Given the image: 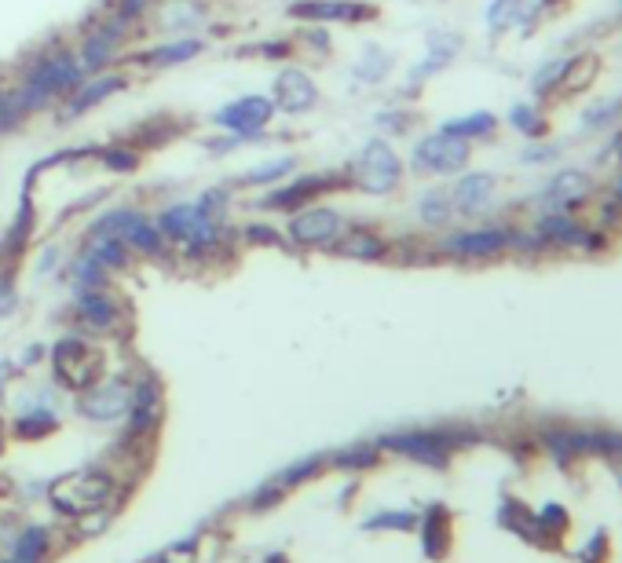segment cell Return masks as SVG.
Masks as SVG:
<instances>
[{
	"label": "cell",
	"instance_id": "cell-1",
	"mask_svg": "<svg viewBox=\"0 0 622 563\" xmlns=\"http://www.w3.org/2000/svg\"><path fill=\"white\" fill-rule=\"evenodd\" d=\"M81 81H85V70L77 63V52L55 48V52L33 55L15 88H19V96L26 99L30 114H37V110L52 107L55 99H66Z\"/></svg>",
	"mask_w": 622,
	"mask_h": 563
},
{
	"label": "cell",
	"instance_id": "cell-2",
	"mask_svg": "<svg viewBox=\"0 0 622 563\" xmlns=\"http://www.w3.org/2000/svg\"><path fill=\"white\" fill-rule=\"evenodd\" d=\"M348 183L359 187L363 194H392L403 183V161L392 150L388 139H366L359 154L352 158Z\"/></svg>",
	"mask_w": 622,
	"mask_h": 563
},
{
	"label": "cell",
	"instance_id": "cell-3",
	"mask_svg": "<svg viewBox=\"0 0 622 563\" xmlns=\"http://www.w3.org/2000/svg\"><path fill=\"white\" fill-rule=\"evenodd\" d=\"M472 158L469 139L447 136V132H432L421 136L410 150V172L418 176H458Z\"/></svg>",
	"mask_w": 622,
	"mask_h": 563
},
{
	"label": "cell",
	"instance_id": "cell-4",
	"mask_svg": "<svg viewBox=\"0 0 622 563\" xmlns=\"http://www.w3.org/2000/svg\"><path fill=\"white\" fill-rule=\"evenodd\" d=\"M110 494H114V479L107 472H96V468H81V472L59 479L52 487L55 509L70 512V516H92L107 505Z\"/></svg>",
	"mask_w": 622,
	"mask_h": 563
},
{
	"label": "cell",
	"instance_id": "cell-5",
	"mask_svg": "<svg viewBox=\"0 0 622 563\" xmlns=\"http://www.w3.org/2000/svg\"><path fill=\"white\" fill-rule=\"evenodd\" d=\"M52 366L59 384H66L70 392H88L103 373V355L96 344H88L81 337H63L52 348Z\"/></svg>",
	"mask_w": 622,
	"mask_h": 563
},
{
	"label": "cell",
	"instance_id": "cell-6",
	"mask_svg": "<svg viewBox=\"0 0 622 563\" xmlns=\"http://www.w3.org/2000/svg\"><path fill=\"white\" fill-rule=\"evenodd\" d=\"M344 216L330 205H304L290 216L286 234L297 249H333L337 238L344 234Z\"/></svg>",
	"mask_w": 622,
	"mask_h": 563
},
{
	"label": "cell",
	"instance_id": "cell-7",
	"mask_svg": "<svg viewBox=\"0 0 622 563\" xmlns=\"http://www.w3.org/2000/svg\"><path fill=\"white\" fill-rule=\"evenodd\" d=\"M513 227L505 224H487V227H469V231H454L443 238L440 253L454 256V260H494L513 249Z\"/></svg>",
	"mask_w": 622,
	"mask_h": 563
},
{
	"label": "cell",
	"instance_id": "cell-8",
	"mask_svg": "<svg viewBox=\"0 0 622 563\" xmlns=\"http://www.w3.org/2000/svg\"><path fill=\"white\" fill-rule=\"evenodd\" d=\"M125 37H129V22H121L118 15L103 19L96 30H88L81 48H77V63H81V70H85V74H103V70L118 59Z\"/></svg>",
	"mask_w": 622,
	"mask_h": 563
},
{
	"label": "cell",
	"instance_id": "cell-9",
	"mask_svg": "<svg viewBox=\"0 0 622 563\" xmlns=\"http://www.w3.org/2000/svg\"><path fill=\"white\" fill-rule=\"evenodd\" d=\"M271 117H275V103H271V96H242V99H231L227 107L216 110V125L227 128L231 136H242L249 143V139H257L264 128L271 125Z\"/></svg>",
	"mask_w": 622,
	"mask_h": 563
},
{
	"label": "cell",
	"instance_id": "cell-10",
	"mask_svg": "<svg viewBox=\"0 0 622 563\" xmlns=\"http://www.w3.org/2000/svg\"><path fill=\"white\" fill-rule=\"evenodd\" d=\"M344 183H348V176H330V172H304L301 180L290 183V187L268 191V198H260L257 209H268V213H275V209L297 213V209L311 205L315 198H322L326 191H333V187H344Z\"/></svg>",
	"mask_w": 622,
	"mask_h": 563
},
{
	"label": "cell",
	"instance_id": "cell-11",
	"mask_svg": "<svg viewBox=\"0 0 622 563\" xmlns=\"http://www.w3.org/2000/svg\"><path fill=\"white\" fill-rule=\"evenodd\" d=\"M597 191V180H593L590 172L582 169H560L553 180L546 183V191H542V209L546 213H571V209H579L586 205Z\"/></svg>",
	"mask_w": 622,
	"mask_h": 563
},
{
	"label": "cell",
	"instance_id": "cell-12",
	"mask_svg": "<svg viewBox=\"0 0 622 563\" xmlns=\"http://www.w3.org/2000/svg\"><path fill=\"white\" fill-rule=\"evenodd\" d=\"M271 103H275V110H282V114H308V110L319 103V85L311 81L308 70L286 66V70L275 77Z\"/></svg>",
	"mask_w": 622,
	"mask_h": 563
},
{
	"label": "cell",
	"instance_id": "cell-13",
	"mask_svg": "<svg viewBox=\"0 0 622 563\" xmlns=\"http://www.w3.org/2000/svg\"><path fill=\"white\" fill-rule=\"evenodd\" d=\"M293 19L304 22H363V19H377L374 4H363V0H297L290 4Z\"/></svg>",
	"mask_w": 622,
	"mask_h": 563
},
{
	"label": "cell",
	"instance_id": "cell-14",
	"mask_svg": "<svg viewBox=\"0 0 622 563\" xmlns=\"http://www.w3.org/2000/svg\"><path fill=\"white\" fill-rule=\"evenodd\" d=\"M494 191H498V180H494L491 172H465L462 180L454 183V191H451L454 216H483V213H491Z\"/></svg>",
	"mask_w": 622,
	"mask_h": 563
},
{
	"label": "cell",
	"instance_id": "cell-15",
	"mask_svg": "<svg viewBox=\"0 0 622 563\" xmlns=\"http://www.w3.org/2000/svg\"><path fill=\"white\" fill-rule=\"evenodd\" d=\"M132 406V388L125 381H107V384H92L81 403V414L92 417V421H118V417L129 414Z\"/></svg>",
	"mask_w": 622,
	"mask_h": 563
},
{
	"label": "cell",
	"instance_id": "cell-16",
	"mask_svg": "<svg viewBox=\"0 0 622 563\" xmlns=\"http://www.w3.org/2000/svg\"><path fill=\"white\" fill-rule=\"evenodd\" d=\"M531 231L542 242V249H582L590 238V231L579 220H571V213H542Z\"/></svg>",
	"mask_w": 622,
	"mask_h": 563
},
{
	"label": "cell",
	"instance_id": "cell-17",
	"mask_svg": "<svg viewBox=\"0 0 622 563\" xmlns=\"http://www.w3.org/2000/svg\"><path fill=\"white\" fill-rule=\"evenodd\" d=\"M77 315H81V326L92 330V333H107L121 322L118 300L110 297L107 289H88V293H77Z\"/></svg>",
	"mask_w": 622,
	"mask_h": 563
},
{
	"label": "cell",
	"instance_id": "cell-18",
	"mask_svg": "<svg viewBox=\"0 0 622 563\" xmlns=\"http://www.w3.org/2000/svg\"><path fill=\"white\" fill-rule=\"evenodd\" d=\"M121 88H129V77H121V74H99V77H92V81H81V85L66 96V110H70V117L85 114L88 107H99V103H107L110 96H118Z\"/></svg>",
	"mask_w": 622,
	"mask_h": 563
},
{
	"label": "cell",
	"instance_id": "cell-19",
	"mask_svg": "<svg viewBox=\"0 0 622 563\" xmlns=\"http://www.w3.org/2000/svg\"><path fill=\"white\" fill-rule=\"evenodd\" d=\"M546 8V0H494L487 8V33L498 37L509 26H527L538 19V11Z\"/></svg>",
	"mask_w": 622,
	"mask_h": 563
},
{
	"label": "cell",
	"instance_id": "cell-20",
	"mask_svg": "<svg viewBox=\"0 0 622 563\" xmlns=\"http://www.w3.org/2000/svg\"><path fill=\"white\" fill-rule=\"evenodd\" d=\"M333 249L341 256H352V260H385L388 256V242L374 227H344Z\"/></svg>",
	"mask_w": 622,
	"mask_h": 563
},
{
	"label": "cell",
	"instance_id": "cell-21",
	"mask_svg": "<svg viewBox=\"0 0 622 563\" xmlns=\"http://www.w3.org/2000/svg\"><path fill=\"white\" fill-rule=\"evenodd\" d=\"M385 447L392 450H403L407 457H418L425 465H443L447 454H451V443L443 436H432V432H410V436H396L388 439Z\"/></svg>",
	"mask_w": 622,
	"mask_h": 563
},
{
	"label": "cell",
	"instance_id": "cell-22",
	"mask_svg": "<svg viewBox=\"0 0 622 563\" xmlns=\"http://www.w3.org/2000/svg\"><path fill=\"white\" fill-rule=\"evenodd\" d=\"M458 48H462V41H458L454 33H432V37H429V55H425V63L410 70V81H414V85H421V81H425L429 74H440L443 66L454 63Z\"/></svg>",
	"mask_w": 622,
	"mask_h": 563
},
{
	"label": "cell",
	"instance_id": "cell-23",
	"mask_svg": "<svg viewBox=\"0 0 622 563\" xmlns=\"http://www.w3.org/2000/svg\"><path fill=\"white\" fill-rule=\"evenodd\" d=\"M440 132H447V136H458V139H491L494 132H498V117L491 114V110H472V114L465 117H454V121H443Z\"/></svg>",
	"mask_w": 622,
	"mask_h": 563
},
{
	"label": "cell",
	"instance_id": "cell-24",
	"mask_svg": "<svg viewBox=\"0 0 622 563\" xmlns=\"http://www.w3.org/2000/svg\"><path fill=\"white\" fill-rule=\"evenodd\" d=\"M198 52H202V41H194V37H180V41L161 44V48H151L147 55H140V63L154 66V70H165V66L191 63Z\"/></svg>",
	"mask_w": 622,
	"mask_h": 563
},
{
	"label": "cell",
	"instance_id": "cell-25",
	"mask_svg": "<svg viewBox=\"0 0 622 563\" xmlns=\"http://www.w3.org/2000/svg\"><path fill=\"white\" fill-rule=\"evenodd\" d=\"M418 220L429 231H443L454 220V202L451 191H425L418 198Z\"/></svg>",
	"mask_w": 622,
	"mask_h": 563
},
{
	"label": "cell",
	"instance_id": "cell-26",
	"mask_svg": "<svg viewBox=\"0 0 622 563\" xmlns=\"http://www.w3.org/2000/svg\"><path fill=\"white\" fill-rule=\"evenodd\" d=\"M158 19V26H165V30H191V26H198L205 19V8L198 0H169L158 11Z\"/></svg>",
	"mask_w": 622,
	"mask_h": 563
},
{
	"label": "cell",
	"instance_id": "cell-27",
	"mask_svg": "<svg viewBox=\"0 0 622 563\" xmlns=\"http://www.w3.org/2000/svg\"><path fill=\"white\" fill-rule=\"evenodd\" d=\"M388 70H392V55H388L385 48H377V44H370L352 66V74L359 77L363 85H381L388 77Z\"/></svg>",
	"mask_w": 622,
	"mask_h": 563
},
{
	"label": "cell",
	"instance_id": "cell-28",
	"mask_svg": "<svg viewBox=\"0 0 622 563\" xmlns=\"http://www.w3.org/2000/svg\"><path fill=\"white\" fill-rule=\"evenodd\" d=\"M26 117H30V107L19 96V88H0V132H19Z\"/></svg>",
	"mask_w": 622,
	"mask_h": 563
},
{
	"label": "cell",
	"instance_id": "cell-29",
	"mask_svg": "<svg viewBox=\"0 0 622 563\" xmlns=\"http://www.w3.org/2000/svg\"><path fill=\"white\" fill-rule=\"evenodd\" d=\"M597 59L593 55H582V59H568V70H564V81H560V92L564 96H575L582 88H590V81L597 77Z\"/></svg>",
	"mask_w": 622,
	"mask_h": 563
},
{
	"label": "cell",
	"instance_id": "cell-30",
	"mask_svg": "<svg viewBox=\"0 0 622 563\" xmlns=\"http://www.w3.org/2000/svg\"><path fill=\"white\" fill-rule=\"evenodd\" d=\"M293 169H297V158L282 154V158H271V161H264V165H257L253 172H246V176H242V183H246V187H264V183H279V180H286V176H290Z\"/></svg>",
	"mask_w": 622,
	"mask_h": 563
},
{
	"label": "cell",
	"instance_id": "cell-31",
	"mask_svg": "<svg viewBox=\"0 0 622 563\" xmlns=\"http://www.w3.org/2000/svg\"><path fill=\"white\" fill-rule=\"evenodd\" d=\"M509 121H513V128H520L527 139H538L549 128L546 117H542V110L527 107V103H516V107L509 110Z\"/></svg>",
	"mask_w": 622,
	"mask_h": 563
},
{
	"label": "cell",
	"instance_id": "cell-32",
	"mask_svg": "<svg viewBox=\"0 0 622 563\" xmlns=\"http://www.w3.org/2000/svg\"><path fill=\"white\" fill-rule=\"evenodd\" d=\"M99 161H103V169H110V172H136L140 169V154H136V147H125V143H118V147H107L103 154H99Z\"/></svg>",
	"mask_w": 622,
	"mask_h": 563
},
{
	"label": "cell",
	"instance_id": "cell-33",
	"mask_svg": "<svg viewBox=\"0 0 622 563\" xmlns=\"http://www.w3.org/2000/svg\"><path fill=\"white\" fill-rule=\"evenodd\" d=\"M564 70H568V59H553V63L542 66V70L535 74V92H538V96H549V92H557L560 81H564Z\"/></svg>",
	"mask_w": 622,
	"mask_h": 563
},
{
	"label": "cell",
	"instance_id": "cell-34",
	"mask_svg": "<svg viewBox=\"0 0 622 563\" xmlns=\"http://www.w3.org/2000/svg\"><path fill=\"white\" fill-rule=\"evenodd\" d=\"M48 549V531H30L15 545V563H37Z\"/></svg>",
	"mask_w": 622,
	"mask_h": 563
},
{
	"label": "cell",
	"instance_id": "cell-35",
	"mask_svg": "<svg viewBox=\"0 0 622 563\" xmlns=\"http://www.w3.org/2000/svg\"><path fill=\"white\" fill-rule=\"evenodd\" d=\"M198 209H202L205 216H213V220H220V224H224L227 209H231V198H227V191L213 187V191H205V194H202V202H198Z\"/></svg>",
	"mask_w": 622,
	"mask_h": 563
},
{
	"label": "cell",
	"instance_id": "cell-36",
	"mask_svg": "<svg viewBox=\"0 0 622 563\" xmlns=\"http://www.w3.org/2000/svg\"><path fill=\"white\" fill-rule=\"evenodd\" d=\"M55 428V417L52 414H37V417H22L19 425H15V436L22 439H33V436H48Z\"/></svg>",
	"mask_w": 622,
	"mask_h": 563
},
{
	"label": "cell",
	"instance_id": "cell-37",
	"mask_svg": "<svg viewBox=\"0 0 622 563\" xmlns=\"http://www.w3.org/2000/svg\"><path fill=\"white\" fill-rule=\"evenodd\" d=\"M242 238H246L249 245H279V249L286 245L282 242V234L271 224H246L242 227Z\"/></svg>",
	"mask_w": 622,
	"mask_h": 563
},
{
	"label": "cell",
	"instance_id": "cell-38",
	"mask_svg": "<svg viewBox=\"0 0 622 563\" xmlns=\"http://www.w3.org/2000/svg\"><path fill=\"white\" fill-rule=\"evenodd\" d=\"M436 520H440V509H436V516H432L429 520V534H425V538H429V553L432 556H440L443 553V538H447V523H443V527H436Z\"/></svg>",
	"mask_w": 622,
	"mask_h": 563
},
{
	"label": "cell",
	"instance_id": "cell-39",
	"mask_svg": "<svg viewBox=\"0 0 622 563\" xmlns=\"http://www.w3.org/2000/svg\"><path fill=\"white\" fill-rule=\"evenodd\" d=\"M615 107H619V103H597V107H593L590 114L582 117V121H586V125H590V128H597V125H604V121H612V117H615Z\"/></svg>",
	"mask_w": 622,
	"mask_h": 563
},
{
	"label": "cell",
	"instance_id": "cell-40",
	"mask_svg": "<svg viewBox=\"0 0 622 563\" xmlns=\"http://www.w3.org/2000/svg\"><path fill=\"white\" fill-rule=\"evenodd\" d=\"M264 55H268V59H286V55H290V41L264 44Z\"/></svg>",
	"mask_w": 622,
	"mask_h": 563
},
{
	"label": "cell",
	"instance_id": "cell-41",
	"mask_svg": "<svg viewBox=\"0 0 622 563\" xmlns=\"http://www.w3.org/2000/svg\"><path fill=\"white\" fill-rule=\"evenodd\" d=\"M601 549H604V534H597L590 553H582V563H601Z\"/></svg>",
	"mask_w": 622,
	"mask_h": 563
},
{
	"label": "cell",
	"instance_id": "cell-42",
	"mask_svg": "<svg viewBox=\"0 0 622 563\" xmlns=\"http://www.w3.org/2000/svg\"><path fill=\"white\" fill-rule=\"evenodd\" d=\"M11 300H15V293H11V282L4 275H0V311H8Z\"/></svg>",
	"mask_w": 622,
	"mask_h": 563
},
{
	"label": "cell",
	"instance_id": "cell-43",
	"mask_svg": "<svg viewBox=\"0 0 622 563\" xmlns=\"http://www.w3.org/2000/svg\"><path fill=\"white\" fill-rule=\"evenodd\" d=\"M612 202H619V205H622V176H619V180H615V198H612Z\"/></svg>",
	"mask_w": 622,
	"mask_h": 563
},
{
	"label": "cell",
	"instance_id": "cell-44",
	"mask_svg": "<svg viewBox=\"0 0 622 563\" xmlns=\"http://www.w3.org/2000/svg\"><path fill=\"white\" fill-rule=\"evenodd\" d=\"M615 154L622 158V136H615Z\"/></svg>",
	"mask_w": 622,
	"mask_h": 563
},
{
	"label": "cell",
	"instance_id": "cell-45",
	"mask_svg": "<svg viewBox=\"0 0 622 563\" xmlns=\"http://www.w3.org/2000/svg\"><path fill=\"white\" fill-rule=\"evenodd\" d=\"M0 450H4V428H0Z\"/></svg>",
	"mask_w": 622,
	"mask_h": 563
},
{
	"label": "cell",
	"instance_id": "cell-46",
	"mask_svg": "<svg viewBox=\"0 0 622 563\" xmlns=\"http://www.w3.org/2000/svg\"><path fill=\"white\" fill-rule=\"evenodd\" d=\"M546 4H553V0H546Z\"/></svg>",
	"mask_w": 622,
	"mask_h": 563
}]
</instances>
